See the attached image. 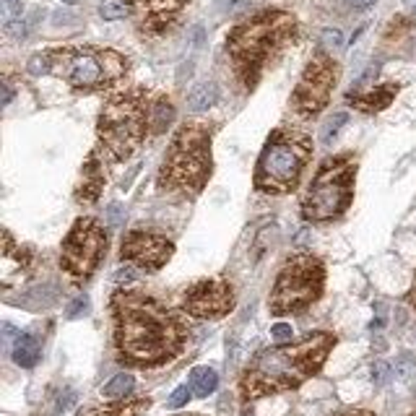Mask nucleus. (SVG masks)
Here are the masks:
<instances>
[{
    "label": "nucleus",
    "mask_w": 416,
    "mask_h": 416,
    "mask_svg": "<svg viewBox=\"0 0 416 416\" xmlns=\"http://www.w3.org/2000/svg\"><path fill=\"white\" fill-rule=\"evenodd\" d=\"M13 99V89L8 86V81H3V104H11Z\"/></svg>",
    "instance_id": "nucleus-36"
},
{
    "label": "nucleus",
    "mask_w": 416,
    "mask_h": 416,
    "mask_svg": "<svg viewBox=\"0 0 416 416\" xmlns=\"http://www.w3.org/2000/svg\"><path fill=\"white\" fill-rule=\"evenodd\" d=\"M182 307L192 317L219 320L235 310V289L224 279H203L185 292Z\"/></svg>",
    "instance_id": "nucleus-12"
},
{
    "label": "nucleus",
    "mask_w": 416,
    "mask_h": 416,
    "mask_svg": "<svg viewBox=\"0 0 416 416\" xmlns=\"http://www.w3.org/2000/svg\"><path fill=\"white\" fill-rule=\"evenodd\" d=\"M6 6H8V11L11 13H21V0H3Z\"/></svg>",
    "instance_id": "nucleus-38"
},
{
    "label": "nucleus",
    "mask_w": 416,
    "mask_h": 416,
    "mask_svg": "<svg viewBox=\"0 0 416 416\" xmlns=\"http://www.w3.org/2000/svg\"><path fill=\"white\" fill-rule=\"evenodd\" d=\"M406 8H411V11H416V0H404Z\"/></svg>",
    "instance_id": "nucleus-40"
},
{
    "label": "nucleus",
    "mask_w": 416,
    "mask_h": 416,
    "mask_svg": "<svg viewBox=\"0 0 416 416\" xmlns=\"http://www.w3.org/2000/svg\"><path fill=\"white\" fill-rule=\"evenodd\" d=\"M408 299H411V304H414V310H416V279H414V286H411V294H408Z\"/></svg>",
    "instance_id": "nucleus-39"
},
{
    "label": "nucleus",
    "mask_w": 416,
    "mask_h": 416,
    "mask_svg": "<svg viewBox=\"0 0 416 416\" xmlns=\"http://www.w3.org/2000/svg\"><path fill=\"white\" fill-rule=\"evenodd\" d=\"M216 8L219 13L226 16H235V13H245L250 8V0H216Z\"/></svg>",
    "instance_id": "nucleus-25"
},
{
    "label": "nucleus",
    "mask_w": 416,
    "mask_h": 416,
    "mask_svg": "<svg viewBox=\"0 0 416 416\" xmlns=\"http://www.w3.org/2000/svg\"><path fill=\"white\" fill-rule=\"evenodd\" d=\"M349 123V115L346 112H336L326 125H323V143H330L333 138L338 135V130L344 128V125Z\"/></svg>",
    "instance_id": "nucleus-24"
},
{
    "label": "nucleus",
    "mask_w": 416,
    "mask_h": 416,
    "mask_svg": "<svg viewBox=\"0 0 416 416\" xmlns=\"http://www.w3.org/2000/svg\"><path fill=\"white\" fill-rule=\"evenodd\" d=\"M326 286V266L310 255V252H299L292 260L284 263L279 270V279L273 284L268 307L273 315H289V313H299L307 310L313 302L320 299Z\"/></svg>",
    "instance_id": "nucleus-8"
},
{
    "label": "nucleus",
    "mask_w": 416,
    "mask_h": 416,
    "mask_svg": "<svg viewBox=\"0 0 416 416\" xmlns=\"http://www.w3.org/2000/svg\"><path fill=\"white\" fill-rule=\"evenodd\" d=\"M175 120V110L167 99H157L151 104V112H148V125H151V133H164L169 125Z\"/></svg>",
    "instance_id": "nucleus-20"
},
{
    "label": "nucleus",
    "mask_w": 416,
    "mask_h": 416,
    "mask_svg": "<svg viewBox=\"0 0 416 416\" xmlns=\"http://www.w3.org/2000/svg\"><path fill=\"white\" fill-rule=\"evenodd\" d=\"M52 70V55H34L29 60V73L32 76H42V73H50Z\"/></svg>",
    "instance_id": "nucleus-26"
},
{
    "label": "nucleus",
    "mask_w": 416,
    "mask_h": 416,
    "mask_svg": "<svg viewBox=\"0 0 416 416\" xmlns=\"http://www.w3.org/2000/svg\"><path fill=\"white\" fill-rule=\"evenodd\" d=\"M115 346L133 367H159L175 359L188 341V323L157 297L117 292L112 297Z\"/></svg>",
    "instance_id": "nucleus-1"
},
{
    "label": "nucleus",
    "mask_w": 416,
    "mask_h": 416,
    "mask_svg": "<svg viewBox=\"0 0 416 416\" xmlns=\"http://www.w3.org/2000/svg\"><path fill=\"white\" fill-rule=\"evenodd\" d=\"M216 99H219V86H216L214 81H201L188 94V107H190L192 112H206V110L214 107Z\"/></svg>",
    "instance_id": "nucleus-16"
},
{
    "label": "nucleus",
    "mask_w": 416,
    "mask_h": 416,
    "mask_svg": "<svg viewBox=\"0 0 416 416\" xmlns=\"http://www.w3.org/2000/svg\"><path fill=\"white\" fill-rule=\"evenodd\" d=\"M104 252H107V232L91 216H83L68 232L60 252V266L73 281H83L97 270Z\"/></svg>",
    "instance_id": "nucleus-10"
},
{
    "label": "nucleus",
    "mask_w": 416,
    "mask_h": 416,
    "mask_svg": "<svg viewBox=\"0 0 416 416\" xmlns=\"http://www.w3.org/2000/svg\"><path fill=\"white\" fill-rule=\"evenodd\" d=\"M336 83V66L328 60V57H315L304 76L299 79L297 89H294L292 97V107L297 110V115L302 117H313L317 115L330 99V89Z\"/></svg>",
    "instance_id": "nucleus-11"
},
{
    "label": "nucleus",
    "mask_w": 416,
    "mask_h": 416,
    "mask_svg": "<svg viewBox=\"0 0 416 416\" xmlns=\"http://www.w3.org/2000/svg\"><path fill=\"white\" fill-rule=\"evenodd\" d=\"M313 157V141L302 130L279 128L260 151L255 167V188L260 192L286 195L299 188L302 172Z\"/></svg>",
    "instance_id": "nucleus-4"
},
{
    "label": "nucleus",
    "mask_w": 416,
    "mask_h": 416,
    "mask_svg": "<svg viewBox=\"0 0 416 416\" xmlns=\"http://www.w3.org/2000/svg\"><path fill=\"white\" fill-rule=\"evenodd\" d=\"M128 13H130L128 0H101V3H99V16H101V19H107V21L125 19Z\"/></svg>",
    "instance_id": "nucleus-22"
},
{
    "label": "nucleus",
    "mask_w": 416,
    "mask_h": 416,
    "mask_svg": "<svg viewBox=\"0 0 416 416\" xmlns=\"http://www.w3.org/2000/svg\"><path fill=\"white\" fill-rule=\"evenodd\" d=\"M395 97V86H380L375 91H367L364 97H354V104L364 112H380L385 110Z\"/></svg>",
    "instance_id": "nucleus-18"
},
{
    "label": "nucleus",
    "mask_w": 416,
    "mask_h": 416,
    "mask_svg": "<svg viewBox=\"0 0 416 416\" xmlns=\"http://www.w3.org/2000/svg\"><path fill=\"white\" fill-rule=\"evenodd\" d=\"M135 3L146 11V16H143V29L161 32V29H167L169 23L175 21V16L180 13L185 0H135Z\"/></svg>",
    "instance_id": "nucleus-14"
},
{
    "label": "nucleus",
    "mask_w": 416,
    "mask_h": 416,
    "mask_svg": "<svg viewBox=\"0 0 416 416\" xmlns=\"http://www.w3.org/2000/svg\"><path fill=\"white\" fill-rule=\"evenodd\" d=\"M148 406V401H135V404H117V406H107V408H99V411H91L89 416H138V411Z\"/></svg>",
    "instance_id": "nucleus-23"
},
{
    "label": "nucleus",
    "mask_w": 416,
    "mask_h": 416,
    "mask_svg": "<svg viewBox=\"0 0 416 416\" xmlns=\"http://www.w3.org/2000/svg\"><path fill=\"white\" fill-rule=\"evenodd\" d=\"M50 55L52 70L76 89H97L125 73L123 55L112 50H60Z\"/></svg>",
    "instance_id": "nucleus-9"
},
{
    "label": "nucleus",
    "mask_w": 416,
    "mask_h": 416,
    "mask_svg": "<svg viewBox=\"0 0 416 416\" xmlns=\"http://www.w3.org/2000/svg\"><path fill=\"white\" fill-rule=\"evenodd\" d=\"M390 375H393V367H390L388 361H377V364L372 367V380H375V385H385L390 380Z\"/></svg>",
    "instance_id": "nucleus-30"
},
{
    "label": "nucleus",
    "mask_w": 416,
    "mask_h": 416,
    "mask_svg": "<svg viewBox=\"0 0 416 416\" xmlns=\"http://www.w3.org/2000/svg\"><path fill=\"white\" fill-rule=\"evenodd\" d=\"M151 104L143 94H120L107 101L99 117V151L104 161H125L146 141Z\"/></svg>",
    "instance_id": "nucleus-5"
},
{
    "label": "nucleus",
    "mask_w": 416,
    "mask_h": 416,
    "mask_svg": "<svg viewBox=\"0 0 416 416\" xmlns=\"http://www.w3.org/2000/svg\"><path fill=\"white\" fill-rule=\"evenodd\" d=\"M120 219H123V206L120 203H110L107 206V221H110V226H117Z\"/></svg>",
    "instance_id": "nucleus-35"
},
{
    "label": "nucleus",
    "mask_w": 416,
    "mask_h": 416,
    "mask_svg": "<svg viewBox=\"0 0 416 416\" xmlns=\"http://www.w3.org/2000/svg\"><path fill=\"white\" fill-rule=\"evenodd\" d=\"M211 177V130L201 123L182 125L172 138L157 185L161 190L198 195Z\"/></svg>",
    "instance_id": "nucleus-3"
},
{
    "label": "nucleus",
    "mask_w": 416,
    "mask_h": 416,
    "mask_svg": "<svg viewBox=\"0 0 416 416\" xmlns=\"http://www.w3.org/2000/svg\"><path fill=\"white\" fill-rule=\"evenodd\" d=\"M320 42H323V47H328V50H338V47L344 45V32H341V29H323Z\"/></svg>",
    "instance_id": "nucleus-27"
},
{
    "label": "nucleus",
    "mask_w": 416,
    "mask_h": 416,
    "mask_svg": "<svg viewBox=\"0 0 416 416\" xmlns=\"http://www.w3.org/2000/svg\"><path fill=\"white\" fill-rule=\"evenodd\" d=\"M6 34L13 39H26V23L21 19H13V21L6 23Z\"/></svg>",
    "instance_id": "nucleus-33"
},
{
    "label": "nucleus",
    "mask_w": 416,
    "mask_h": 416,
    "mask_svg": "<svg viewBox=\"0 0 416 416\" xmlns=\"http://www.w3.org/2000/svg\"><path fill=\"white\" fill-rule=\"evenodd\" d=\"M13 361L19 367H34L39 361V341L32 336V333H19L16 336V344H13Z\"/></svg>",
    "instance_id": "nucleus-17"
},
{
    "label": "nucleus",
    "mask_w": 416,
    "mask_h": 416,
    "mask_svg": "<svg viewBox=\"0 0 416 416\" xmlns=\"http://www.w3.org/2000/svg\"><path fill=\"white\" fill-rule=\"evenodd\" d=\"M172 242L154 232H128L123 239V260L143 270H159L172 258Z\"/></svg>",
    "instance_id": "nucleus-13"
},
{
    "label": "nucleus",
    "mask_w": 416,
    "mask_h": 416,
    "mask_svg": "<svg viewBox=\"0 0 416 416\" xmlns=\"http://www.w3.org/2000/svg\"><path fill=\"white\" fill-rule=\"evenodd\" d=\"M344 416H372V414H367V411H349V414H344Z\"/></svg>",
    "instance_id": "nucleus-41"
},
{
    "label": "nucleus",
    "mask_w": 416,
    "mask_h": 416,
    "mask_svg": "<svg viewBox=\"0 0 416 416\" xmlns=\"http://www.w3.org/2000/svg\"><path fill=\"white\" fill-rule=\"evenodd\" d=\"M192 395V388H188V385H180L175 393L169 395V408H182V406L190 401Z\"/></svg>",
    "instance_id": "nucleus-31"
},
{
    "label": "nucleus",
    "mask_w": 416,
    "mask_h": 416,
    "mask_svg": "<svg viewBox=\"0 0 416 416\" xmlns=\"http://www.w3.org/2000/svg\"><path fill=\"white\" fill-rule=\"evenodd\" d=\"M294 32V19L284 11H263L252 16L250 21L239 23L229 37V52L235 57L237 68L248 76L258 73L260 66L268 60V55L281 45L284 39Z\"/></svg>",
    "instance_id": "nucleus-6"
},
{
    "label": "nucleus",
    "mask_w": 416,
    "mask_h": 416,
    "mask_svg": "<svg viewBox=\"0 0 416 416\" xmlns=\"http://www.w3.org/2000/svg\"><path fill=\"white\" fill-rule=\"evenodd\" d=\"M346 3H349L351 8H359V11H361V8H370L375 0H346Z\"/></svg>",
    "instance_id": "nucleus-37"
},
{
    "label": "nucleus",
    "mask_w": 416,
    "mask_h": 416,
    "mask_svg": "<svg viewBox=\"0 0 416 416\" xmlns=\"http://www.w3.org/2000/svg\"><path fill=\"white\" fill-rule=\"evenodd\" d=\"M190 388L198 398H208L219 388V375L211 367H195L190 372Z\"/></svg>",
    "instance_id": "nucleus-19"
},
{
    "label": "nucleus",
    "mask_w": 416,
    "mask_h": 416,
    "mask_svg": "<svg viewBox=\"0 0 416 416\" xmlns=\"http://www.w3.org/2000/svg\"><path fill=\"white\" fill-rule=\"evenodd\" d=\"M393 372H395V377H401V380H408V377H411V375L416 372V361L411 359V357H401V359L395 361Z\"/></svg>",
    "instance_id": "nucleus-28"
},
{
    "label": "nucleus",
    "mask_w": 416,
    "mask_h": 416,
    "mask_svg": "<svg viewBox=\"0 0 416 416\" xmlns=\"http://www.w3.org/2000/svg\"><path fill=\"white\" fill-rule=\"evenodd\" d=\"M86 310H89V297H83V294H81V297H76V299H73V302L68 304V317H70V320H76V317H81V315H86Z\"/></svg>",
    "instance_id": "nucleus-29"
},
{
    "label": "nucleus",
    "mask_w": 416,
    "mask_h": 416,
    "mask_svg": "<svg viewBox=\"0 0 416 416\" xmlns=\"http://www.w3.org/2000/svg\"><path fill=\"white\" fill-rule=\"evenodd\" d=\"M104 157L99 151H94L89 157V161L83 164V175H81V185H79V198L81 203H94L99 198L101 188H104Z\"/></svg>",
    "instance_id": "nucleus-15"
},
{
    "label": "nucleus",
    "mask_w": 416,
    "mask_h": 416,
    "mask_svg": "<svg viewBox=\"0 0 416 416\" xmlns=\"http://www.w3.org/2000/svg\"><path fill=\"white\" fill-rule=\"evenodd\" d=\"M133 385H135L133 375L120 372V375H115L112 380L101 388V395H104V398H110V401H120V398H125V395H130Z\"/></svg>",
    "instance_id": "nucleus-21"
},
{
    "label": "nucleus",
    "mask_w": 416,
    "mask_h": 416,
    "mask_svg": "<svg viewBox=\"0 0 416 416\" xmlns=\"http://www.w3.org/2000/svg\"><path fill=\"white\" fill-rule=\"evenodd\" d=\"M270 336L276 338L279 344H292L294 330H292V326H286V323H276V326L270 328Z\"/></svg>",
    "instance_id": "nucleus-32"
},
{
    "label": "nucleus",
    "mask_w": 416,
    "mask_h": 416,
    "mask_svg": "<svg viewBox=\"0 0 416 416\" xmlns=\"http://www.w3.org/2000/svg\"><path fill=\"white\" fill-rule=\"evenodd\" d=\"M66 3H73V0H66Z\"/></svg>",
    "instance_id": "nucleus-42"
},
{
    "label": "nucleus",
    "mask_w": 416,
    "mask_h": 416,
    "mask_svg": "<svg viewBox=\"0 0 416 416\" xmlns=\"http://www.w3.org/2000/svg\"><path fill=\"white\" fill-rule=\"evenodd\" d=\"M357 161L351 157L328 159L320 164L315 177L302 195L304 221H330L349 208L354 198Z\"/></svg>",
    "instance_id": "nucleus-7"
},
{
    "label": "nucleus",
    "mask_w": 416,
    "mask_h": 416,
    "mask_svg": "<svg viewBox=\"0 0 416 416\" xmlns=\"http://www.w3.org/2000/svg\"><path fill=\"white\" fill-rule=\"evenodd\" d=\"M336 346L333 333H310L297 344H279L273 349H263L248 364L239 380V393L245 404H252L266 395L294 390L320 372L326 357Z\"/></svg>",
    "instance_id": "nucleus-2"
},
{
    "label": "nucleus",
    "mask_w": 416,
    "mask_h": 416,
    "mask_svg": "<svg viewBox=\"0 0 416 416\" xmlns=\"http://www.w3.org/2000/svg\"><path fill=\"white\" fill-rule=\"evenodd\" d=\"M138 266H133V263H128L125 268H120L117 273H115V281L117 284H130V281H135L138 279Z\"/></svg>",
    "instance_id": "nucleus-34"
}]
</instances>
